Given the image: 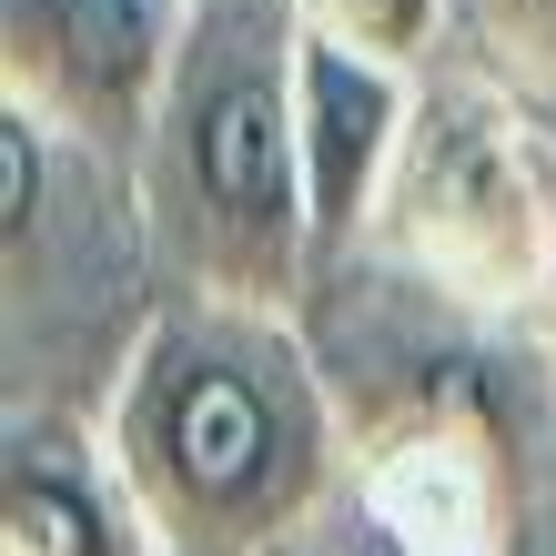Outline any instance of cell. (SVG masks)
<instances>
[{"label":"cell","mask_w":556,"mask_h":556,"mask_svg":"<svg viewBox=\"0 0 556 556\" xmlns=\"http://www.w3.org/2000/svg\"><path fill=\"white\" fill-rule=\"evenodd\" d=\"M314 41H344L395 72H435V51L466 30V0H293Z\"/></svg>","instance_id":"52a82bcc"},{"label":"cell","mask_w":556,"mask_h":556,"mask_svg":"<svg viewBox=\"0 0 556 556\" xmlns=\"http://www.w3.org/2000/svg\"><path fill=\"white\" fill-rule=\"evenodd\" d=\"M466 30L496 81H516L527 102H556V0H466Z\"/></svg>","instance_id":"ba28073f"},{"label":"cell","mask_w":556,"mask_h":556,"mask_svg":"<svg viewBox=\"0 0 556 556\" xmlns=\"http://www.w3.org/2000/svg\"><path fill=\"white\" fill-rule=\"evenodd\" d=\"M91 415L162 556H293L344 476L334 384L274 304H152Z\"/></svg>","instance_id":"6da1fadb"},{"label":"cell","mask_w":556,"mask_h":556,"mask_svg":"<svg viewBox=\"0 0 556 556\" xmlns=\"http://www.w3.org/2000/svg\"><path fill=\"white\" fill-rule=\"evenodd\" d=\"M192 0H0V102L132 173L162 112Z\"/></svg>","instance_id":"277c9868"},{"label":"cell","mask_w":556,"mask_h":556,"mask_svg":"<svg viewBox=\"0 0 556 556\" xmlns=\"http://www.w3.org/2000/svg\"><path fill=\"white\" fill-rule=\"evenodd\" d=\"M375 243L476 314L556 304V142L516 81H435L395 162Z\"/></svg>","instance_id":"3957f363"},{"label":"cell","mask_w":556,"mask_h":556,"mask_svg":"<svg viewBox=\"0 0 556 556\" xmlns=\"http://www.w3.org/2000/svg\"><path fill=\"white\" fill-rule=\"evenodd\" d=\"M152 264L173 293L293 314L314 293L304 213V11L293 0H192L132 162Z\"/></svg>","instance_id":"7a4b0ae2"},{"label":"cell","mask_w":556,"mask_h":556,"mask_svg":"<svg viewBox=\"0 0 556 556\" xmlns=\"http://www.w3.org/2000/svg\"><path fill=\"white\" fill-rule=\"evenodd\" d=\"M425 72L395 61H365L344 41H314L304 30V213H314V283H334L354 253L375 243L384 192H395V162L415 132Z\"/></svg>","instance_id":"5b68a950"},{"label":"cell","mask_w":556,"mask_h":556,"mask_svg":"<svg viewBox=\"0 0 556 556\" xmlns=\"http://www.w3.org/2000/svg\"><path fill=\"white\" fill-rule=\"evenodd\" d=\"M0 556H162L132 485L112 466L102 415L81 405H11L0 435Z\"/></svg>","instance_id":"8992f818"}]
</instances>
